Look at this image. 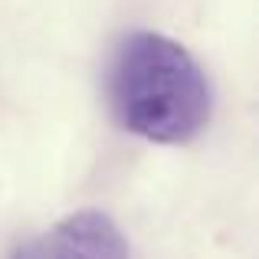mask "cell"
Instances as JSON below:
<instances>
[{
    "mask_svg": "<svg viewBox=\"0 0 259 259\" xmlns=\"http://www.w3.org/2000/svg\"><path fill=\"white\" fill-rule=\"evenodd\" d=\"M13 259H128V243L112 217L82 210L30 240Z\"/></svg>",
    "mask_w": 259,
    "mask_h": 259,
    "instance_id": "obj_2",
    "label": "cell"
},
{
    "mask_svg": "<svg viewBox=\"0 0 259 259\" xmlns=\"http://www.w3.org/2000/svg\"><path fill=\"white\" fill-rule=\"evenodd\" d=\"M112 112L132 135L154 145H187L210 121V82L177 39L135 30L108 69Z\"/></svg>",
    "mask_w": 259,
    "mask_h": 259,
    "instance_id": "obj_1",
    "label": "cell"
}]
</instances>
